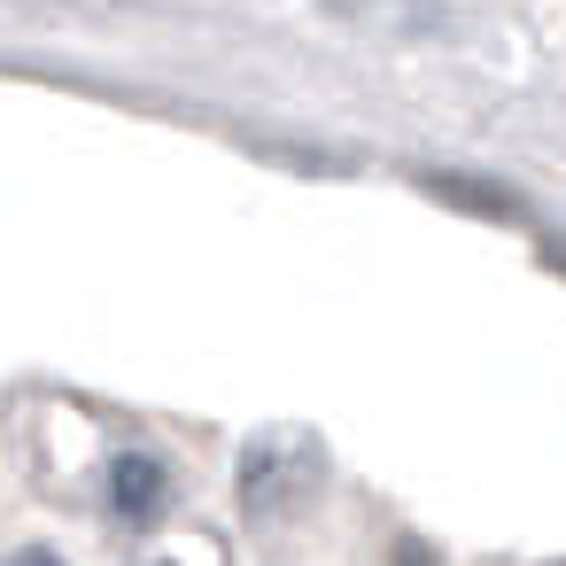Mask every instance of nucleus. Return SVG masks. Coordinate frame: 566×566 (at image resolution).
<instances>
[{"mask_svg":"<svg viewBox=\"0 0 566 566\" xmlns=\"http://www.w3.org/2000/svg\"><path fill=\"white\" fill-rule=\"evenodd\" d=\"M164 465L148 458V450H125L117 465H109V504H117V520H133V527H148L156 512H164Z\"/></svg>","mask_w":566,"mask_h":566,"instance_id":"nucleus-1","label":"nucleus"},{"mask_svg":"<svg viewBox=\"0 0 566 566\" xmlns=\"http://www.w3.org/2000/svg\"><path fill=\"white\" fill-rule=\"evenodd\" d=\"M0 566H63L55 551H17V558H0Z\"/></svg>","mask_w":566,"mask_h":566,"instance_id":"nucleus-2","label":"nucleus"}]
</instances>
